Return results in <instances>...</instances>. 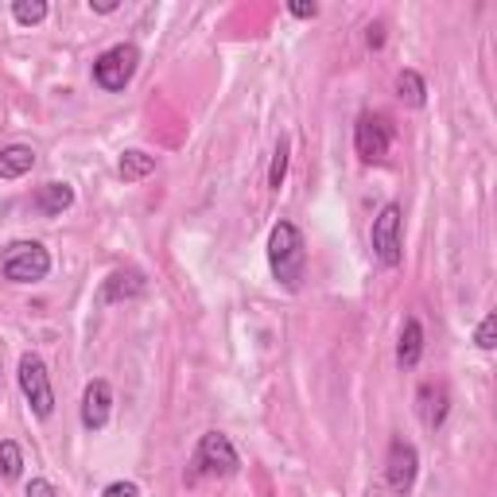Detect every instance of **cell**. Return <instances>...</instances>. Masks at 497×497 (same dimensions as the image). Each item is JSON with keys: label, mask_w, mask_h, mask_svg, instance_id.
Returning a JSON list of instances; mask_svg holds the SVG:
<instances>
[{"label": "cell", "mask_w": 497, "mask_h": 497, "mask_svg": "<svg viewBox=\"0 0 497 497\" xmlns=\"http://www.w3.org/2000/svg\"><path fill=\"white\" fill-rule=\"evenodd\" d=\"M268 268L288 292H300L303 283V268H307V245L300 226L292 222H276L268 233Z\"/></svg>", "instance_id": "1"}, {"label": "cell", "mask_w": 497, "mask_h": 497, "mask_svg": "<svg viewBox=\"0 0 497 497\" xmlns=\"http://www.w3.org/2000/svg\"><path fill=\"white\" fill-rule=\"evenodd\" d=\"M241 470V458H238V447L230 443V435L222 432H206L195 447V458H191V475L187 482H198L203 475H214V478H233Z\"/></svg>", "instance_id": "2"}, {"label": "cell", "mask_w": 497, "mask_h": 497, "mask_svg": "<svg viewBox=\"0 0 497 497\" xmlns=\"http://www.w3.org/2000/svg\"><path fill=\"white\" fill-rule=\"evenodd\" d=\"M51 272V253L39 241H12L0 257V276L8 283H39Z\"/></svg>", "instance_id": "3"}, {"label": "cell", "mask_w": 497, "mask_h": 497, "mask_svg": "<svg viewBox=\"0 0 497 497\" xmlns=\"http://www.w3.org/2000/svg\"><path fill=\"white\" fill-rule=\"evenodd\" d=\"M136 70H140L136 43H117L93 58V82H98V90H105V93H121L128 82L136 78Z\"/></svg>", "instance_id": "4"}, {"label": "cell", "mask_w": 497, "mask_h": 497, "mask_svg": "<svg viewBox=\"0 0 497 497\" xmlns=\"http://www.w3.org/2000/svg\"><path fill=\"white\" fill-rule=\"evenodd\" d=\"M16 381H20V393L31 405L35 416L51 420L55 416V388H51V373H47V365H43L39 353H23L20 370H16Z\"/></svg>", "instance_id": "5"}, {"label": "cell", "mask_w": 497, "mask_h": 497, "mask_svg": "<svg viewBox=\"0 0 497 497\" xmlns=\"http://www.w3.org/2000/svg\"><path fill=\"white\" fill-rule=\"evenodd\" d=\"M400 203H385L381 206V214L373 218V233H370V241H373V257L381 260L385 268H397L400 260H405V241H400Z\"/></svg>", "instance_id": "6"}, {"label": "cell", "mask_w": 497, "mask_h": 497, "mask_svg": "<svg viewBox=\"0 0 497 497\" xmlns=\"http://www.w3.org/2000/svg\"><path fill=\"white\" fill-rule=\"evenodd\" d=\"M388 144H393V125H388V117H381V113L358 117V125H353V148H358L362 163H381L388 156Z\"/></svg>", "instance_id": "7"}, {"label": "cell", "mask_w": 497, "mask_h": 497, "mask_svg": "<svg viewBox=\"0 0 497 497\" xmlns=\"http://www.w3.org/2000/svg\"><path fill=\"white\" fill-rule=\"evenodd\" d=\"M416 470H420L416 447L405 443V440H393V447H388V463H385V482H388V490H393L397 497H408L412 486H416Z\"/></svg>", "instance_id": "8"}, {"label": "cell", "mask_w": 497, "mask_h": 497, "mask_svg": "<svg viewBox=\"0 0 497 497\" xmlns=\"http://www.w3.org/2000/svg\"><path fill=\"white\" fill-rule=\"evenodd\" d=\"M113 416V385L109 381H90L82 393V428L86 432H105V423Z\"/></svg>", "instance_id": "9"}, {"label": "cell", "mask_w": 497, "mask_h": 497, "mask_svg": "<svg viewBox=\"0 0 497 497\" xmlns=\"http://www.w3.org/2000/svg\"><path fill=\"white\" fill-rule=\"evenodd\" d=\"M136 295H144V276L140 272H113L109 280L101 283V292H98V303H125V300H136Z\"/></svg>", "instance_id": "10"}, {"label": "cell", "mask_w": 497, "mask_h": 497, "mask_svg": "<svg viewBox=\"0 0 497 497\" xmlns=\"http://www.w3.org/2000/svg\"><path fill=\"white\" fill-rule=\"evenodd\" d=\"M70 206H74V187H70V183L51 179V183H43L39 191H35V210H39V214H47V218L66 214Z\"/></svg>", "instance_id": "11"}, {"label": "cell", "mask_w": 497, "mask_h": 497, "mask_svg": "<svg viewBox=\"0 0 497 497\" xmlns=\"http://www.w3.org/2000/svg\"><path fill=\"white\" fill-rule=\"evenodd\" d=\"M420 358H423V327H420V318H408L405 330H400L397 362H400V370H416Z\"/></svg>", "instance_id": "12"}, {"label": "cell", "mask_w": 497, "mask_h": 497, "mask_svg": "<svg viewBox=\"0 0 497 497\" xmlns=\"http://www.w3.org/2000/svg\"><path fill=\"white\" fill-rule=\"evenodd\" d=\"M31 168H35V152L28 144L0 148V179H23Z\"/></svg>", "instance_id": "13"}, {"label": "cell", "mask_w": 497, "mask_h": 497, "mask_svg": "<svg viewBox=\"0 0 497 497\" xmlns=\"http://www.w3.org/2000/svg\"><path fill=\"white\" fill-rule=\"evenodd\" d=\"M156 171V156H148V152H140V148H128L121 160H117V175H121L125 183H140V179H148V175Z\"/></svg>", "instance_id": "14"}, {"label": "cell", "mask_w": 497, "mask_h": 497, "mask_svg": "<svg viewBox=\"0 0 497 497\" xmlns=\"http://www.w3.org/2000/svg\"><path fill=\"white\" fill-rule=\"evenodd\" d=\"M420 416L428 428H443L447 420V393L440 385H423L420 388Z\"/></svg>", "instance_id": "15"}, {"label": "cell", "mask_w": 497, "mask_h": 497, "mask_svg": "<svg viewBox=\"0 0 497 497\" xmlns=\"http://www.w3.org/2000/svg\"><path fill=\"white\" fill-rule=\"evenodd\" d=\"M397 93H400V101L412 105V109L428 105V82H423L416 70H400V74H397Z\"/></svg>", "instance_id": "16"}, {"label": "cell", "mask_w": 497, "mask_h": 497, "mask_svg": "<svg viewBox=\"0 0 497 497\" xmlns=\"http://www.w3.org/2000/svg\"><path fill=\"white\" fill-rule=\"evenodd\" d=\"M23 475V451L16 440H0V478L16 482Z\"/></svg>", "instance_id": "17"}, {"label": "cell", "mask_w": 497, "mask_h": 497, "mask_svg": "<svg viewBox=\"0 0 497 497\" xmlns=\"http://www.w3.org/2000/svg\"><path fill=\"white\" fill-rule=\"evenodd\" d=\"M12 16H16L20 28H35V23L47 20V0H16V4H12Z\"/></svg>", "instance_id": "18"}, {"label": "cell", "mask_w": 497, "mask_h": 497, "mask_svg": "<svg viewBox=\"0 0 497 497\" xmlns=\"http://www.w3.org/2000/svg\"><path fill=\"white\" fill-rule=\"evenodd\" d=\"M283 175H288V136H280L276 156H272V168H268V187H272V191H280V187H283Z\"/></svg>", "instance_id": "19"}, {"label": "cell", "mask_w": 497, "mask_h": 497, "mask_svg": "<svg viewBox=\"0 0 497 497\" xmlns=\"http://www.w3.org/2000/svg\"><path fill=\"white\" fill-rule=\"evenodd\" d=\"M475 342H478V350H486V353L497 346V315H493V311H490V315L478 323V335H475Z\"/></svg>", "instance_id": "20"}, {"label": "cell", "mask_w": 497, "mask_h": 497, "mask_svg": "<svg viewBox=\"0 0 497 497\" xmlns=\"http://www.w3.org/2000/svg\"><path fill=\"white\" fill-rule=\"evenodd\" d=\"M101 497H140V486L136 482H109V486L101 490Z\"/></svg>", "instance_id": "21"}, {"label": "cell", "mask_w": 497, "mask_h": 497, "mask_svg": "<svg viewBox=\"0 0 497 497\" xmlns=\"http://www.w3.org/2000/svg\"><path fill=\"white\" fill-rule=\"evenodd\" d=\"M288 12H292L295 20H315V16H318V4H307V0H292Z\"/></svg>", "instance_id": "22"}, {"label": "cell", "mask_w": 497, "mask_h": 497, "mask_svg": "<svg viewBox=\"0 0 497 497\" xmlns=\"http://www.w3.org/2000/svg\"><path fill=\"white\" fill-rule=\"evenodd\" d=\"M28 497H58V490L47 478H31L28 482Z\"/></svg>", "instance_id": "23"}, {"label": "cell", "mask_w": 497, "mask_h": 497, "mask_svg": "<svg viewBox=\"0 0 497 497\" xmlns=\"http://www.w3.org/2000/svg\"><path fill=\"white\" fill-rule=\"evenodd\" d=\"M365 43H370L373 51H381V47H385V23H370V31H365Z\"/></svg>", "instance_id": "24"}, {"label": "cell", "mask_w": 497, "mask_h": 497, "mask_svg": "<svg viewBox=\"0 0 497 497\" xmlns=\"http://www.w3.org/2000/svg\"><path fill=\"white\" fill-rule=\"evenodd\" d=\"M117 8H121L117 0H90V12H98V16H113Z\"/></svg>", "instance_id": "25"}]
</instances>
